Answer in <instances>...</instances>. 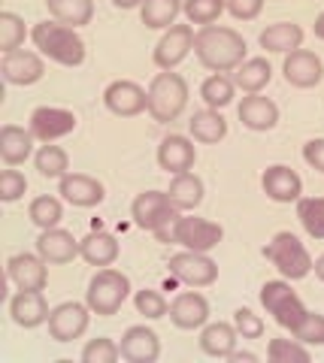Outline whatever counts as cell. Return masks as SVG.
I'll return each mask as SVG.
<instances>
[{
	"label": "cell",
	"mask_w": 324,
	"mask_h": 363,
	"mask_svg": "<svg viewBox=\"0 0 324 363\" xmlns=\"http://www.w3.org/2000/svg\"><path fill=\"white\" fill-rule=\"evenodd\" d=\"M58 194L70 203V206H79V209H91V206H100L106 197V188L104 182L88 176V173H67L64 179H58Z\"/></svg>",
	"instance_id": "ac0fdd59"
},
{
	"label": "cell",
	"mask_w": 324,
	"mask_h": 363,
	"mask_svg": "<svg viewBox=\"0 0 324 363\" xmlns=\"http://www.w3.org/2000/svg\"><path fill=\"white\" fill-rule=\"evenodd\" d=\"M118 357H121V348L109 336L88 339L82 348V363H116Z\"/></svg>",
	"instance_id": "b9f144b4"
},
{
	"label": "cell",
	"mask_w": 324,
	"mask_h": 363,
	"mask_svg": "<svg viewBox=\"0 0 324 363\" xmlns=\"http://www.w3.org/2000/svg\"><path fill=\"white\" fill-rule=\"evenodd\" d=\"M188 82L176 70H161L149 82V116L158 124H170L188 106Z\"/></svg>",
	"instance_id": "3957f363"
},
{
	"label": "cell",
	"mask_w": 324,
	"mask_h": 363,
	"mask_svg": "<svg viewBox=\"0 0 324 363\" xmlns=\"http://www.w3.org/2000/svg\"><path fill=\"white\" fill-rule=\"evenodd\" d=\"M170 276L185 288H209L218 279V264L206 252H188L182 248L179 255L170 257Z\"/></svg>",
	"instance_id": "9c48e42d"
},
{
	"label": "cell",
	"mask_w": 324,
	"mask_h": 363,
	"mask_svg": "<svg viewBox=\"0 0 324 363\" xmlns=\"http://www.w3.org/2000/svg\"><path fill=\"white\" fill-rule=\"evenodd\" d=\"M221 240H225V230L221 224L209 221V218H197L191 212H179V218L170 224V242L188 248V252H212Z\"/></svg>",
	"instance_id": "52a82bcc"
},
{
	"label": "cell",
	"mask_w": 324,
	"mask_h": 363,
	"mask_svg": "<svg viewBox=\"0 0 324 363\" xmlns=\"http://www.w3.org/2000/svg\"><path fill=\"white\" fill-rule=\"evenodd\" d=\"M303 37H306L303 28L294 25V21H276V25L261 30L258 43H261V49L273 55H288L294 49H303Z\"/></svg>",
	"instance_id": "4316f807"
},
{
	"label": "cell",
	"mask_w": 324,
	"mask_h": 363,
	"mask_svg": "<svg viewBox=\"0 0 324 363\" xmlns=\"http://www.w3.org/2000/svg\"><path fill=\"white\" fill-rule=\"evenodd\" d=\"M28 37V28H25V18L16 16V13H0V52H16L21 49V43Z\"/></svg>",
	"instance_id": "f35d334b"
},
{
	"label": "cell",
	"mask_w": 324,
	"mask_h": 363,
	"mask_svg": "<svg viewBox=\"0 0 324 363\" xmlns=\"http://www.w3.org/2000/svg\"><path fill=\"white\" fill-rule=\"evenodd\" d=\"M170 321L179 330H200L209 324V300L200 291H182L170 303Z\"/></svg>",
	"instance_id": "44dd1931"
},
{
	"label": "cell",
	"mask_w": 324,
	"mask_h": 363,
	"mask_svg": "<svg viewBox=\"0 0 324 363\" xmlns=\"http://www.w3.org/2000/svg\"><path fill=\"white\" fill-rule=\"evenodd\" d=\"M28 191V179L18 173V169H4L0 173V200L4 203H16L25 197Z\"/></svg>",
	"instance_id": "ee69618b"
},
{
	"label": "cell",
	"mask_w": 324,
	"mask_h": 363,
	"mask_svg": "<svg viewBox=\"0 0 324 363\" xmlns=\"http://www.w3.org/2000/svg\"><path fill=\"white\" fill-rule=\"evenodd\" d=\"M197 161V149H194V140H188L182 133H170L164 136L161 145H158V167L164 173L179 176V173H188Z\"/></svg>",
	"instance_id": "7402d4cb"
},
{
	"label": "cell",
	"mask_w": 324,
	"mask_h": 363,
	"mask_svg": "<svg viewBox=\"0 0 324 363\" xmlns=\"http://www.w3.org/2000/svg\"><path fill=\"white\" fill-rule=\"evenodd\" d=\"M264 257L270 260V264L282 272V279H288V281H300L315 269V260L306 252V245L288 230L276 233L273 240L264 245Z\"/></svg>",
	"instance_id": "5b68a950"
},
{
	"label": "cell",
	"mask_w": 324,
	"mask_h": 363,
	"mask_svg": "<svg viewBox=\"0 0 324 363\" xmlns=\"http://www.w3.org/2000/svg\"><path fill=\"white\" fill-rule=\"evenodd\" d=\"M282 73H285L288 85H294V88H315V85H321V79H324V64H321V58L315 52L294 49V52L285 55Z\"/></svg>",
	"instance_id": "d6986e66"
},
{
	"label": "cell",
	"mask_w": 324,
	"mask_h": 363,
	"mask_svg": "<svg viewBox=\"0 0 324 363\" xmlns=\"http://www.w3.org/2000/svg\"><path fill=\"white\" fill-rule=\"evenodd\" d=\"M264 9V0H228V13L237 21H255Z\"/></svg>",
	"instance_id": "bcb514c9"
},
{
	"label": "cell",
	"mask_w": 324,
	"mask_h": 363,
	"mask_svg": "<svg viewBox=\"0 0 324 363\" xmlns=\"http://www.w3.org/2000/svg\"><path fill=\"white\" fill-rule=\"evenodd\" d=\"M49 16L67 28H85L94 18V0H46Z\"/></svg>",
	"instance_id": "1f68e13d"
},
{
	"label": "cell",
	"mask_w": 324,
	"mask_h": 363,
	"mask_svg": "<svg viewBox=\"0 0 324 363\" xmlns=\"http://www.w3.org/2000/svg\"><path fill=\"white\" fill-rule=\"evenodd\" d=\"M37 255L49 267H61L82 255V242L64 227H49V230H40L37 236Z\"/></svg>",
	"instance_id": "2e32d148"
},
{
	"label": "cell",
	"mask_w": 324,
	"mask_h": 363,
	"mask_svg": "<svg viewBox=\"0 0 324 363\" xmlns=\"http://www.w3.org/2000/svg\"><path fill=\"white\" fill-rule=\"evenodd\" d=\"M128 297H130V279L116 267H100L91 276V281H88V291H85L88 309L100 318L116 315L121 306H125Z\"/></svg>",
	"instance_id": "277c9868"
},
{
	"label": "cell",
	"mask_w": 324,
	"mask_h": 363,
	"mask_svg": "<svg viewBox=\"0 0 324 363\" xmlns=\"http://www.w3.org/2000/svg\"><path fill=\"white\" fill-rule=\"evenodd\" d=\"M28 218L37 224L40 230H49V227H58V224H61V218H64V206H61V200H58V197L40 194V197H33V200H30Z\"/></svg>",
	"instance_id": "8d00e7d4"
},
{
	"label": "cell",
	"mask_w": 324,
	"mask_h": 363,
	"mask_svg": "<svg viewBox=\"0 0 324 363\" xmlns=\"http://www.w3.org/2000/svg\"><path fill=\"white\" fill-rule=\"evenodd\" d=\"M237 116L242 121V128L264 133V130H273L276 124H279V106L273 104L270 97H264L261 91H258V94H245L240 100Z\"/></svg>",
	"instance_id": "cb8c5ba5"
},
{
	"label": "cell",
	"mask_w": 324,
	"mask_h": 363,
	"mask_svg": "<svg viewBox=\"0 0 324 363\" xmlns=\"http://www.w3.org/2000/svg\"><path fill=\"white\" fill-rule=\"evenodd\" d=\"M200 97H203V104L212 106V109H225L228 104H233V97H237V85H233L230 73L206 76L203 85H200Z\"/></svg>",
	"instance_id": "e575fe53"
},
{
	"label": "cell",
	"mask_w": 324,
	"mask_h": 363,
	"mask_svg": "<svg viewBox=\"0 0 324 363\" xmlns=\"http://www.w3.org/2000/svg\"><path fill=\"white\" fill-rule=\"evenodd\" d=\"M167 194H170L173 206L179 212H194L200 203H203V179L197 173H179L170 179V188H167Z\"/></svg>",
	"instance_id": "f1b7e54d"
},
{
	"label": "cell",
	"mask_w": 324,
	"mask_h": 363,
	"mask_svg": "<svg viewBox=\"0 0 324 363\" xmlns=\"http://www.w3.org/2000/svg\"><path fill=\"white\" fill-rule=\"evenodd\" d=\"M291 336L300 339V342L309 345V348L324 345V315L321 312H306V318L294 327Z\"/></svg>",
	"instance_id": "7bdbcfd3"
},
{
	"label": "cell",
	"mask_w": 324,
	"mask_h": 363,
	"mask_svg": "<svg viewBox=\"0 0 324 363\" xmlns=\"http://www.w3.org/2000/svg\"><path fill=\"white\" fill-rule=\"evenodd\" d=\"M104 106L118 118H133L140 112H149V88L133 79H116L104 91Z\"/></svg>",
	"instance_id": "8fae6325"
},
{
	"label": "cell",
	"mask_w": 324,
	"mask_h": 363,
	"mask_svg": "<svg viewBox=\"0 0 324 363\" xmlns=\"http://www.w3.org/2000/svg\"><path fill=\"white\" fill-rule=\"evenodd\" d=\"M79 118H76L73 109H64V106H37L30 112V121L28 128L30 133L37 136V143H58L61 136L73 133Z\"/></svg>",
	"instance_id": "4fadbf2b"
},
{
	"label": "cell",
	"mask_w": 324,
	"mask_h": 363,
	"mask_svg": "<svg viewBox=\"0 0 324 363\" xmlns=\"http://www.w3.org/2000/svg\"><path fill=\"white\" fill-rule=\"evenodd\" d=\"M33 167H37L40 176H46V179H64L70 173V155L55 143H43L37 149V155H33Z\"/></svg>",
	"instance_id": "836d02e7"
},
{
	"label": "cell",
	"mask_w": 324,
	"mask_h": 363,
	"mask_svg": "<svg viewBox=\"0 0 324 363\" xmlns=\"http://www.w3.org/2000/svg\"><path fill=\"white\" fill-rule=\"evenodd\" d=\"M30 43L43 58H49L61 67H79L85 61V40L76 28H67L61 21L46 18L30 28Z\"/></svg>",
	"instance_id": "7a4b0ae2"
},
{
	"label": "cell",
	"mask_w": 324,
	"mask_h": 363,
	"mask_svg": "<svg viewBox=\"0 0 324 363\" xmlns=\"http://www.w3.org/2000/svg\"><path fill=\"white\" fill-rule=\"evenodd\" d=\"M9 315H13V321L18 327L33 330V327L49 321L52 309H49L46 297H43V291H16L13 300H9Z\"/></svg>",
	"instance_id": "603a6c76"
},
{
	"label": "cell",
	"mask_w": 324,
	"mask_h": 363,
	"mask_svg": "<svg viewBox=\"0 0 324 363\" xmlns=\"http://www.w3.org/2000/svg\"><path fill=\"white\" fill-rule=\"evenodd\" d=\"M261 188L273 203H297L303 197V179L285 164L267 167L261 176Z\"/></svg>",
	"instance_id": "ffe728a7"
},
{
	"label": "cell",
	"mask_w": 324,
	"mask_h": 363,
	"mask_svg": "<svg viewBox=\"0 0 324 363\" xmlns=\"http://www.w3.org/2000/svg\"><path fill=\"white\" fill-rule=\"evenodd\" d=\"M233 327H237L240 339H261L264 336V321L252 309H237L233 312Z\"/></svg>",
	"instance_id": "f6af8a7d"
},
{
	"label": "cell",
	"mask_w": 324,
	"mask_h": 363,
	"mask_svg": "<svg viewBox=\"0 0 324 363\" xmlns=\"http://www.w3.org/2000/svg\"><path fill=\"white\" fill-rule=\"evenodd\" d=\"M118 348H121V360H128V363H155L161 357V339L146 324L128 327L121 333Z\"/></svg>",
	"instance_id": "e0dca14e"
},
{
	"label": "cell",
	"mask_w": 324,
	"mask_h": 363,
	"mask_svg": "<svg viewBox=\"0 0 324 363\" xmlns=\"http://www.w3.org/2000/svg\"><path fill=\"white\" fill-rule=\"evenodd\" d=\"M237 342H240V333H237V327L228 321H212V324L200 327V351L209 357L228 360L233 351H237Z\"/></svg>",
	"instance_id": "d4e9b609"
},
{
	"label": "cell",
	"mask_w": 324,
	"mask_h": 363,
	"mask_svg": "<svg viewBox=\"0 0 324 363\" xmlns=\"http://www.w3.org/2000/svg\"><path fill=\"white\" fill-rule=\"evenodd\" d=\"M6 276L18 291H46L49 285V264L40 255L21 252L6 260Z\"/></svg>",
	"instance_id": "9a60e30c"
},
{
	"label": "cell",
	"mask_w": 324,
	"mask_h": 363,
	"mask_svg": "<svg viewBox=\"0 0 324 363\" xmlns=\"http://www.w3.org/2000/svg\"><path fill=\"white\" fill-rule=\"evenodd\" d=\"M113 4L118 9H137V6H143V0H113Z\"/></svg>",
	"instance_id": "681fc988"
},
{
	"label": "cell",
	"mask_w": 324,
	"mask_h": 363,
	"mask_svg": "<svg viewBox=\"0 0 324 363\" xmlns=\"http://www.w3.org/2000/svg\"><path fill=\"white\" fill-rule=\"evenodd\" d=\"M312 30H315V37H318V40H324V13L315 18V28H312Z\"/></svg>",
	"instance_id": "f907efd6"
},
{
	"label": "cell",
	"mask_w": 324,
	"mask_h": 363,
	"mask_svg": "<svg viewBox=\"0 0 324 363\" xmlns=\"http://www.w3.org/2000/svg\"><path fill=\"white\" fill-rule=\"evenodd\" d=\"M315 276H318V279L324 281V255H321V257L315 260Z\"/></svg>",
	"instance_id": "816d5d0a"
},
{
	"label": "cell",
	"mask_w": 324,
	"mask_h": 363,
	"mask_svg": "<svg viewBox=\"0 0 324 363\" xmlns=\"http://www.w3.org/2000/svg\"><path fill=\"white\" fill-rule=\"evenodd\" d=\"M82 242V260L85 264H91V267H113L116 260H118V252H121V245L113 233H106V230H94V233H88Z\"/></svg>",
	"instance_id": "f546056e"
},
{
	"label": "cell",
	"mask_w": 324,
	"mask_h": 363,
	"mask_svg": "<svg viewBox=\"0 0 324 363\" xmlns=\"http://www.w3.org/2000/svg\"><path fill=\"white\" fill-rule=\"evenodd\" d=\"M194 28L191 25H173L164 30V37L158 40L152 52V61L158 70H176L188 55L194 52Z\"/></svg>",
	"instance_id": "7c38bea8"
},
{
	"label": "cell",
	"mask_w": 324,
	"mask_h": 363,
	"mask_svg": "<svg viewBox=\"0 0 324 363\" xmlns=\"http://www.w3.org/2000/svg\"><path fill=\"white\" fill-rule=\"evenodd\" d=\"M225 9H228V0H182V13L188 18V25H197V28L216 25Z\"/></svg>",
	"instance_id": "74e56055"
},
{
	"label": "cell",
	"mask_w": 324,
	"mask_h": 363,
	"mask_svg": "<svg viewBox=\"0 0 324 363\" xmlns=\"http://www.w3.org/2000/svg\"><path fill=\"white\" fill-rule=\"evenodd\" d=\"M297 221L312 240H324V197H300Z\"/></svg>",
	"instance_id": "d590c367"
},
{
	"label": "cell",
	"mask_w": 324,
	"mask_h": 363,
	"mask_svg": "<svg viewBox=\"0 0 324 363\" xmlns=\"http://www.w3.org/2000/svg\"><path fill=\"white\" fill-rule=\"evenodd\" d=\"M188 133H191L194 143H203V145H216L228 136V121L221 116V109H197L191 121H188Z\"/></svg>",
	"instance_id": "83f0119b"
},
{
	"label": "cell",
	"mask_w": 324,
	"mask_h": 363,
	"mask_svg": "<svg viewBox=\"0 0 324 363\" xmlns=\"http://www.w3.org/2000/svg\"><path fill=\"white\" fill-rule=\"evenodd\" d=\"M133 306H137V312L146 318V321H158V318L170 315V303H167L164 294L155 291V288H143V291L133 294Z\"/></svg>",
	"instance_id": "60d3db41"
},
{
	"label": "cell",
	"mask_w": 324,
	"mask_h": 363,
	"mask_svg": "<svg viewBox=\"0 0 324 363\" xmlns=\"http://www.w3.org/2000/svg\"><path fill=\"white\" fill-rule=\"evenodd\" d=\"M91 309H88V303H76V300H67V303H58L49 315V336L55 342H73V339H79L88 324H91Z\"/></svg>",
	"instance_id": "30bf717a"
},
{
	"label": "cell",
	"mask_w": 324,
	"mask_h": 363,
	"mask_svg": "<svg viewBox=\"0 0 324 363\" xmlns=\"http://www.w3.org/2000/svg\"><path fill=\"white\" fill-rule=\"evenodd\" d=\"M179 13H182V0H143L140 6V18L149 30L173 28Z\"/></svg>",
	"instance_id": "d6a6232c"
},
{
	"label": "cell",
	"mask_w": 324,
	"mask_h": 363,
	"mask_svg": "<svg viewBox=\"0 0 324 363\" xmlns=\"http://www.w3.org/2000/svg\"><path fill=\"white\" fill-rule=\"evenodd\" d=\"M33 143H37V136L30 133V128H18V124H4L0 128V157H4L6 167H18L25 164L33 152Z\"/></svg>",
	"instance_id": "484cf974"
},
{
	"label": "cell",
	"mask_w": 324,
	"mask_h": 363,
	"mask_svg": "<svg viewBox=\"0 0 324 363\" xmlns=\"http://www.w3.org/2000/svg\"><path fill=\"white\" fill-rule=\"evenodd\" d=\"M233 85H237V91H245V94H258V91H264L267 85H270L273 79V67L267 58H245L237 70L230 73Z\"/></svg>",
	"instance_id": "4dcf8cb0"
},
{
	"label": "cell",
	"mask_w": 324,
	"mask_h": 363,
	"mask_svg": "<svg viewBox=\"0 0 324 363\" xmlns=\"http://www.w3.org/2000/svg\"><path fill=\"white\" fill-rule=\"evenodd\" d=\"M245 49L242 33L228 25H206L194 33L197 61L212 73H233L245 61Z\"/></svg>",
	"instance_id": "6da1fadb"
},
{
	"label": "cell",
	"mask_w": 324,
	"mask_h": 363,
	"mask_svg": "<svg viewBox=\"0 0 324 363\" xmlns=\"http://www.w3.org/2000/svg\"><path fill=\"white\" fill-rule=\"evenodd\" d=\"M261 306L267 309V315H273V321L285 330H294V327L306 318V306L303 300L297 297V291L291 288L288 279H273V281H264L261 288Z\"/></svg>",
	"instance_id": "8992f818"
},
{
	"label": "cell",
	"mask_w": 324,
	"mask_h": 363,
	"mask_svg": "<svg viewBox=\"0 0 324 363\" xmlns=\"http://www.w3.org/2000/svg\"><path fill=\"white\" fill-rule=\"evenodd\" d=\"M228 360H233V363H255V360H258V354H252V351H233V354L228 357Z\"/></svg>",
	"instance_id": "c3c4849f"
},
{
	"label": "cell",
	"mask_w": 324,
	"mask_h": 363,
	"mask_svg": "<svg viewBox=\"0 0 324 363\" xmlns=\"http://www.w3.org/2000/svg\"><path fill=\"white\" fill-rule=\"evenodd\" d=\"M303 161L315 169V173L324 176V140H309L303 145Z\"/></svg>",
	"instance_id": "7dc6e473"
},
{
	"label": "cell",
	"mask_w": 324,
	"mask_h": 363,
	"mask_svg": "<svg viewBox=\"0 0 324 363\" xmlns=\"http://www.w3.org/2000/svg\"><path fill=\"white\" fill-rule=\"evenodd\" d=\"M309 345L300 339H270L267 342V360L273 363H291V360H309Z\"/></svg>",
	"instance_id": "ab89813d"
},
{
	"label": "cell",
	"mask_w": 324,
	"mask_h": 363,
	"mask_svg": "<svg viewBox=\"0 0 324 363\" xmlns=\"http://www.w3.org/2000/svg\"><path fill=\"white\" fill-rule=\"evenodd\" d=\"M130 218L137 227H143V230L158 233L179 218V209L173 206L167 191H143V194H137L130 203Z\"/></svg>",
	"instance_id": "ba28073f"
},
{
	"label": "cell",
	"mask_w": 324,
	"mask_h": 363,
	"mask_svg": "<svg viewBox=\"0 0 324 363\" xmlns=\"http://www.w3.org/2000/svg\"><path fill=\"white\" fill-rule=\"evenodd\" d=\"M0 73L9 85H18V88H28V85H37L43 76H46V61H43L40 52H30V49H16V52H6L4 61H0Z\"/></svg>",
	"instance_id": "5bb4252c"
}]
</instances>
